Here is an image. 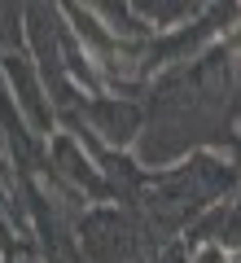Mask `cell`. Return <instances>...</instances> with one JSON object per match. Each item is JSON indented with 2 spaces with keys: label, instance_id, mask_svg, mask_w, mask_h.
Instances as JSON below:
<instances>
[{
  "label": "cell",
  "instance_id": "1",
  "mask_svg": "<svg viewBox=\"0 0 241 263\" xmlns=\"http://www.w3.org/2000/svg\"><path fill=\"white\" fill-rule=\"evenodd\" d=\"M193 263H232V254L224 250L219 241H206V246H197V254H193Z\"/></svg>",
  "mask_w": 241,
  "mask_h": 263
}]
</instances>
